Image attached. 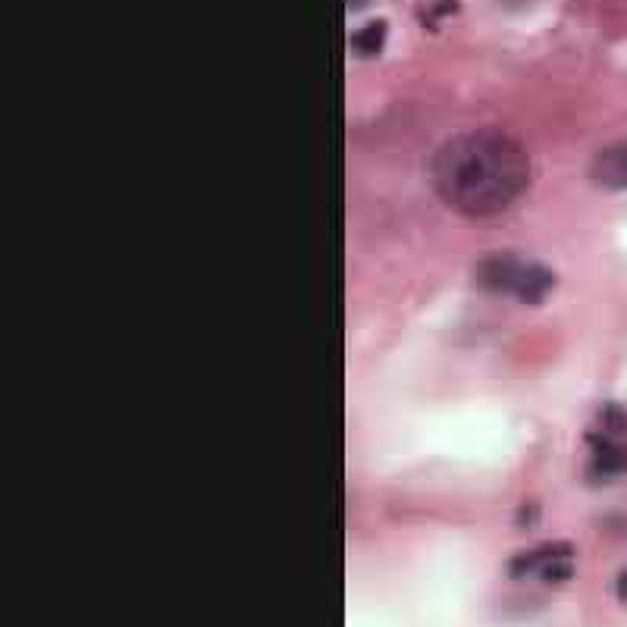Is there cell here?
Instances as JSON below:
<instances>
[{"label": "cell", "mask_w": 627, "mask_h": 627, "mask_svg": "<svg viewBox=\"0 0 627 627\" xmlns=\"http://www.w3.org/2000/svg\"><path fill=\"white\" fill-rule=\"evenodd\" d=\"M430 176L439 198L455 211L493 217L527 189L530 164L508 135L474 132L443 145L433 157Z\"/></svg>", "instance_id": "1"}, {"label": "cell", "mask_w": 627, "mask_h": 627, "mask_svg": "<svg viewBox=\"0 0 627 627\" xmlns=\"http://www.w3.org/2000/svg\"><path fill=\"white\" fill-rule=\"evenodd\" d=\"M480 283L493 292H508L518 301L537 305L555 289V273L537 261H521L515 254H496L480 264Z\"/></svg>", "instance_id": "2"}, {"label": "cell", "mask_w": 627, "mask_h": 627, "mask_svg": "<svg viewBox=\"0 0 627 627\" xmlns=\"http://www.w3.org/2000/svg\"><path fill=\"white\" fill-rule=\"evenodd\" d=\"M512 577H537L543 584H565L574 574V549L568 543H546L527 549L508 562Z\"/></svg>", "instance_id": "3"}, {"label": "cell", "mask_w": 627, "mask_h": 627, "mask_svg": "<svg viewBox=\"0 0 627 627\" xmlns=\"http://www.w3.org/2000/svg\"><path fill=\"white\" fill-rule=\"evenodd\" d=\"M593 446V471L602 477H618L627 471V439L602 433V436H590Z\"/></svg>", "instance_id": "4"}, {"label": "cell", "mask_w": 627, "mask_h": 627, "mask_svg": "<svg viewBox=\"0 0 627 627\" xmlns=\"http://www.w3.org/2000/svg\"><path fill=\"white\" fill-rule=\"evenodd\" d=\"M593 179L612 192L627 189V142L606 148L593 160Z\"/></svg>", "instance_id": "5"}, {"label": "cell", "mask_w": 627, "mask_h": 627, "mask_svg": "<svg viewBox=\"0 0 627 627\" xmlns=\"http://www.w3.org/2000/svg\"><path fill=\"white\" fill-rule=\"evenodd\" d=\"M383 44H386V22L383 19H374V22H367V26H361L358 32H352V51L361 57L380 54Z\"/></svg>", "instance_id": "6"}, {"label": "cell", "mask_w": 627, "mask_h": 627, "mask_svg": "<svg viewBox=\"0 0 627 627\" xmlns=\"http://www.w3.org/2000/svg\"><path fill=\"white\" fill-rule=\"evenodd\" d=\"M599 421H602V430L612 433V436H624L627 433V411L621 405H606L599 411Z\"/></svg>", "instance_id": "7"}, {"label": "cell", "mask_w": 627, "mask_h": 627, "mask_svg": "<svg viewBox=\"0 0 627 627\" xmlns=\"http://www.w3.org/2000/svg\"><path fill=\"white\" fill-rule=\"evenodd\" d=\"M618 596H621V602H627V571L618 577Z\"/></svg>", "instance_id": "8"}, {"label": "cell", "mask_w": 627, "mask_h": 627, "mask_svg": "<svg viewBox=\"0 0 627 627\" xmlns=\"http://www.w3.org/2000/svg\"><path fill=\"white\" fill-rule=\"evenodd\" d=\"M348 4H352V7H361V4H364V0H348Z\"/></svg>", "instance_id": "9"}]
</instances>
